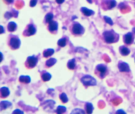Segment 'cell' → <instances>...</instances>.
I'll use <instances>...</instances> for the list:
<instances>
[{"label":"cell","mask_w":135,"mask_h":114,"mask_svg":"<svg viewBox=\"0 0 135 114\" xmlns=\"http://www.w3.org/2000/svg\"><path fill=\"white\" fill-rule=\"evenodd\" d=\"M103 37L105 42L109 44L117 43L120 37L119 34L112 29L104 31L103 33Z\"/></svg>","instance_id":"1"},{"label":"cell","mask_w":135,"mask_h":114,"mask_svg":"<svg viewBox=\"0 0 135 114\" xmlns=\"http://www.w3.org/2000/svg\"><path fill=\"white\" fill-rule=\"evenodd\" d=\"M71 33L75 37H80L83 35L85 32V29L83 25L77 22H74L69 27Z\"/></svg>","instance_id":"2"},{"label":"cell","mask_w":135,"mask_h":114,"mask_svg":"<svg viewBox=\"0 0 135 114\" xmlns=\"http://www.w3.org/2000/svg\"><path fill=\"white\" fill-rule=\"evenodd\" d=\"M21 41L17 35L10 34L7 39V44L9 47L12 50H16L20 47Z\"/></svg>","instance_id":"3"},{"label":"cell","mask_w":135,"mask_h":114,"mask_svg":"<svg viewBox=\"0 0 135 114\" xmlns=\"http://www.w3.org/2000/svg\"><path fill=\"white\" fill-rule=\"evenodd\" d=\"M95 74L101 79L106 77L109 73V70L107 66L104 64H98L95 67Z\"/></svg>","instance_id":"4"},{"label":"cell","mask_w":135,"mask_h":114,"mask_svg":"<svg viewBox=\"0 0 135 114\" xmlns=\"http://www.w3.org/2000/svg\"><path fill=\"white\" fill-rule=\"evenodd\" d=\"M37 27L33 22H30L27 25L23 31V35L24 37H30L36 34Z\"/></svg>","instance_id":"5"},{"label":"cell","mask_w":135,"mask_h":114,"mask_svg":"<svg viewBox=\"0 0 135 114\" xmlns=\"http://www.w3.org/2000/svg\"><path fill=\"white\" fill-rule=\"evenodd\" d=\"M81 82L85 86L96 85L97 81L94 78L89 75H86L81 78Z\"/></svg>","instance_id":"6"},{"label":"cell","mask_w":135,"mask_h":114,"mask_svg":"<svg viewBox=\"0 0 135 114\" xmlns=\"http://www.w3.org/2000/svg\"><path fill=\"white\" fill-rule=\"evenodd\" d=\"M38 58L33 55L28 57L25 62V66L28 69H31L36 66L38 63Z\"/></svg>","instance_id":"7"},{"label":"cell","mask_w":135,"mask_h":114,"mask_svg":"<svg viewBox=\"0 0 135 114\" xmlns=\"http://www.w3.org/2000/svg\"><path fill=\"white\" fill-rule=\"evenodd\" d=\"M117 2L115 0H104L101 2L102 8L104 10H109L116 6Z\"/></svg>","instance_id":"8"},{"label":"cell","mask_w":135,"mask_h":114,"mask_svg":"<svg viewBox=\"0 0 135 114\" xmlns=\"http://www.w3.org/2000/svg\"><path fill=\"white\" fill-rule=\"evenodd\" d=\"M47 29L49 32L51 34H56L58 32V23L55 20H52L47 25Z\"/></svg>","instance_id":"9"},{"label":"cell","mask_w":135,"mask_h":114,"mask_svg":"<svg viewBox=\"0 0 135 114\" xmlns=\"http://www.w3.org/2000/svg\"><path fill=\"white\" fill-rule=\"evenodd\" d=\"M134 39L135 35L133 33L128 32L123 36V41L127 45H132L134 42Z\"/></svg>","instance_id":"10"},{"label":"cell","mask_w":135,"mask_h":114,"mask_svg":"<svg viewBox=\"0 0 135 114\" xmlns=\"http://www.w3.org/2000/svg\"><path fill=\"white\" fill-rule=\"evenodd\" d=\"M118 69L121 72H129L130 69L129 65L125 62L120 61L118 65Z\"/></svg>","instance_id":"11"},{"label":"cell","mask_w":135,"mask_h":114,"mask_svg":"<svg viewBox=\"0 0 135 114\" xmlns=\"http://www.w3.org/2000/svg\"><path fill=\"white\" fill-rule=\"evenodd\" d=\"M81 12L83 15L87 17H89L94 14V12L93 10L86 7H82L81 8Z\"/></svg>","instance_id":"12"},{"label":"cell","mask_w":135,"mask_h":114,"mask_svg":"<svg viewBox=\"0 0 135 114\" xmlns=\"http://www.w3.org/2000/svg\"><path fill=\"white\" fill-rule=\"evenodd\" d=\"M10 93L9 89L6 87H3L0 88V94L1 98H5L8 97Z\"/></svg>","instance_id":"13"},{"label":"cell","mask_w":135,"mask_h":114,"mask_svg":"<svg viewBox=\"0 0 135 114\" xmlns=\"http://www.w3.org/2000/svg\"><path fill=\"white\" fill-rule=\"evenodd\" d=\"M119 51L121 55L123 56H128L130 53V50L125 46H122L120 47Z\"/></svg>","instance_id":"14"},{"label":"cell","mask_w":135,"mask_h":114,"mask_svg":"<svg viewBox=\"0 0 135 114\" xmlns=\"http://www.w3.org/2000/svg\"><path fill=\"white\" fill-rule=\"evenodd\" d=\"M17 24L14 22H9L7 25V30L10 32H14L17 30Z\"/></svg>","instance_id":"15"},{"label":"cell","mask_w":135,"mask_h":114,"mask_svg":"<svg viewBox=\"0 0 135 114\" xmlns=\"http://www.w3.org/2000/svg\"><path fill=\"white\" fill-rule=\"evenodd\" d=\"M19 81L23 83H29L31 82V78L29 76H21L19 78Z\"/></svg>","instance_id":"16"},{"label":"cell","mask_w":135,"mask_h":114,"mask_svg":"<svg viewBox=\"0 0 135 114\" xmlns=\"http://www.w3.org/2000/svg\"><path fill=\"white\" fill-rule=\"evenodd\" d=\"M54 15L52 13H48L46 14L44 18V22L45 24H48L51 21L53 20Z\"/></svg>","instance_id":"17"},{"label":"cell","mask_w":135,"mask_h":114,"mask_svg":"<svg viewBox=\"0 0 135 114\" xmlns=\"http://www.w3.org/2000/svg\"><path fill=\"white\" fill-rule=\"evenodd\" d=\"M54 53V50L53 49L49 48L44 50L43 53V56L45 58H48L51 56Z\"/></svg>","instance_id":"18"},{"label":"cell","mask_w":135,"mask_h":114,"mask_svg":"<svg viewBox=\"0 0 135 114\" xmlns=\"http://www.w3.org/2000/svg\"><path fill=\"white\" fill-rule=\"evenodd\" d=\"M93 107L92 104L90 103H87L85 105V109L87 114H91L93 110Z\"/></svg>","instance_id":"19"},{"label":"cell","mask_w":135,"mask_h":114,"mask_svg":"<svg viewBox=\"0 0 135 114\" xmlns=\"http://www.w3.org/2000/svg\"><path fill=\"white\" fill-rule=\"evenodd\" d=\"M12 104L8 101H2L0 103V111L6 109L8 107H10Z\"/></svg>","instance_id":"20"},{"label":"cell","mask_w":135,"mask_h":114,"mask_svg":"<svg viewBox=\"0 0 135 114\" xmlns=\"http://www.w3.org/2000/svg\"><path fill=\"white\" fill-rule=\"evenodd\" d=\"M67 67L69 69H74L76 67L75 59H72L71 60H69L67 64Z\"/></svg>","instance_id":"21"},{"label":"cell","mask_w":135,"mask_h":114,"mask_svg":"<svg viewBox=\"0 0 135 114\" xmlns=\"http://www.w3.org/2000/svg\"><path fill=\"white\" fill-rule=\"evenodd\" d=\"M57 62V60L56 59L54 58H51L50 59H49L48 60L46 61L45 65L48 68H50L52 66H54V65Z\"/></svg>","instance_id":"22"},{"label":"cell","mask_w":135,"mask_h":114,"mask_svg":"<svg viewBox=\"0 0 135 114\" xmlns=\"http://www.w3.org/2000/svg\"><path fill=\"white\" fill-rule=\"evenodd\" d=\"M52 77V75L49 72H45L42 73L41 75V78L42 80L44 82L48 81L50 80Z\"/></svg>","instance_id":"23"},{"label":"cell","mask_w":135,"mask_h":114,"mask_svg":"<svg viewBox=\"0 0 135 114\" xmlns=\"http://www.w3.org/2000/svg\"><path fill=\"white\" fill-rule=\"evenodd\" d=\"M68 39L66 37H63L58 40V45L61 47H64L67 44Z\"/></svg>","instance_id":"24"},{"label":"cell","mask_w":135,"mask_h":114,"mask_svg":"<svg viewBox=\"0 0 135 114\" xmlns=\"http://www.w3.org/2000/svg\"><path fill=\"white\" fill-rule=\"evenodd\" d=\"M60 98L63 103H66L68 101V96L65 93H62L60 95Z\"/></svg>","instance_id":"25"},{"label":"cell","mask_w":135,"mask_h":114,"mask_svg":"<svg viewBox=\"0 0 135 114\" xmlns=\"http://www.w3.org/2000/svg\"><path fill=\"white\" fill-rule=\"evenodd\" d=\"M66 110V108L64 106H58L57 109L56 113L59 114H63L65 113Z\"/></svg>","instance_id":"26"},{"label":"cell","mask_w":135,"mask_h":114,"mask_svg":"<svg viewBox=\"0 0 135 114\" xmlns=\"http://www.w3.org/2000/svg\"><path fill=\"white\" fill-rule=\"evenodd\" d=\"M104 19L105 22L109 25H113V21L110 18L107 16H104Z\"/></svg>","instance_id":"27"},{"label":"cell","mask_w":135,"mask_h":114,"mask_svg":"<svg viewBox=\"0 0 135 114\" xmlns=\"http://www.w3.org/2000/svg\"><path fill=\"white\" fill-rule=\"evenodd\" d=\"M71 113H74V114H76V113H80V114H85V113L84 111L83 110H82L79 109H76L73 110L72 112Z\"/></svg>","instance_id":"28"},{"label":"cell","mask_w":135,"mask_h":114,"mask_svg":"<svg viewBox=\"0 0 135 114\" xmlns=\"http://www.w3.org/2000/svg\"><path fill=\"white\" fill-rule=\"evenodd\" d=\"M38 0H31L30 2V6L31 7H33L36 6Z\"/></svg>","instance_id":"29"},{"label":"cell","mask_w":135,"mask_h":114,"mask_svg":"<svg viewBox=\"0 0 135 114\" xmlns=\"http://www.w3.org/2000/svg\"><path fill=\"white\" fill-rule=\"evenodd\" d=\"M3 2L7 5H10L14 2V0H2Z\"/></svg>","instance_id":"30"},{"label":"cell","mask_w":135,"mask_h":114,"mask_svg":"<svg viewBox=\"0 0 135 114\" xmlns=\"http://www.w3.org/2000/svg\"><path fill=\"white\" fill-rule=\"evenodd\" d=\"M65 0H56V2L58 4H62L64 2Z\"/></svg>","instance_id":"31"},{"label":"cell","mask_w":135,"mask_h":114,"mask_svg":"<svg viewBox=\"0 0 135 114\" xmlns=\"http://www.w3.org/2000/svg\"><path fill=\"white\" fill-rule=\"evenodd\" d=\"M13 113H23V112L21 111L19 109H16L14 111V112H13Z\"/></svg>","instance_id":"32"},{"label":"cell","mask_w":135,"mask_h":114,"mask_svg":"<svg viewBox=\"0 0 135 114\" xmlns=\"http://www.w3.org/2000/svg\"><path fill=\"white\" fill-rule=\"evenodd\" d=\"M122 110H118V111H117V113H125V112H124V111H123Z\"/></svg>","instance_id":"33"},{"label":"cell","mask_w":135,"mask_h":114,"mask_svg":"<svg viewBox=\"0 0 135 114\" xmlns=\"http://www.w3.org/2000/svg\"><path fill=\"white\" fill-rule=\"evenodd\" d=\"M88 1V2L90 3V4H91L93 2V0H87Z\"/></svg>","instance_id":"34"},{"label":"cell","mask_w":135,"mask_h":114,"mask_svg":"<svg viewBox=\"0 0 135 114\" xmlns=\"http://www.w3.org/2000/svg\"><path fill=\"white\" fill-rule=\"evenodd\" d=\"M132 31H133V33L135 34V28H133Z\"/></svg>","instance_id":"35"},{"label":"cell","mask_w":135,"mask_h":114,"mask_svg":"<svg viewBox=\"0 0 135 114\" xmlns=\"http://www.w3.org/2000/svg\"></svg>","instance_id":"36"}]
</instances>
